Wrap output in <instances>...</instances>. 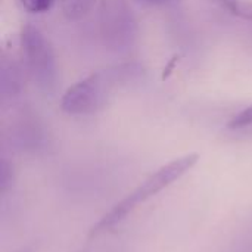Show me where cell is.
Segmentation results:
<instances>
[{"label": "cell", "instance_id": "obj_4", "mask_svg": "<svg viewBox=\"0 0 252 252\" xmlns=\"http://www.w3.org/2000/svg\"><path fill=\"white\" fill-rule=\"evenodd\" d=\"M97 0H61V10L69 21L86 18L96 6Z\"/></svg>", "mask_w": 252, "mask_h": 252}, {"label": "cell", "instance_id": "obj_5", "mask_svg": "<svg viewBox=\"0 0 252 252\" xmlns=\"http://www.w3.org/2000/svg\"><path fill=\"white\" fill-rule=\"evenodd\" d=\"M213 1L238 18L252 21V3L241 1V0H213Z\"/></svg>", "mask_w": 252, "mask_h": 252}, {"label": "cell", "instance_id": "obj_8", "mask_svg": "<svg viewBox=\"0 0 252 252\" xmlns=\"http://www.w3.org/2000/svg\"><path fill=\"white\" fill-rule=\"evenodd\" d=\"M179 62V56H174L167 65H165V68H164V72H162V80L164 78H168L170 77V74L174 71V66H176V63Z\"/></svg>", "mask_w": 252, "mask_h": 252}, {"label": "cell", "instance_id": "obj_6", "mask_svg": "<svg viewBox=\"0 0 252 252\" xmlns=\"http://www.w3.org/2000/svg\"><path fill=\"white\" fill-rule=\"evenodd\" d=\"M248 127H252V105L242 109L227 123V128L230 130H244Z\"/></svg>", "mask_w": 252, "mask_h": 252}, {"label": "cell", "instance_id": "obj_9", "mask_svg": "<svg viewBox=\"0 0 252 252\" xmlns=\"http://www.w3.org/2000/svg\"><path fill=\"white\" fill-rule=\"evenodd\" d=\"M154 3H159V4H171V3H177L180 0H151Z\"/></svg>", "mask_w": 252, "mask_h": 252}, {"label": "cell", "instance_id": "obj_3", "mask_svg": "<svg viewBox=\"0 0 252 252\" xmlns=\"http://www.w3.org/2000/svg\"><path fill=\"white\" fill-rule=\"evenodd\" d=\"M21 50L32 77L41 83H49L55 72V56L44 34L34 25H25L21 31Z\"/></svg>", "mask_w": 252, "mask_h": 252}, {"label": "cell", "instance_id": "obj_2", "mask_svg": "<svg viewBox=\"0 0 252 252\" xmlns=\"http://www.w3.org/2000/svg\"><path fill=\"white\" fill-rule=\"evenodd\" d=\"M108 77L105 72H93L65 90L61 97V109L68 115H90L100 109L106 99Z\"/></svg>", "mask_w": 252, "mask_h": 252}, {"label": "cell", "instance_id": "obj_1", "mask_svg": "<svg viewBox=\"0 0 252 252\" xmlns=\"http://www.w3.org/2000/svg\"><path fill=\"white\" fill-rule=\"evenodd\" d=\"M199 161L198 154H186L183 157H179L157 171H154L140 186H137L131 193H128L126 198H123L120 202H117L109 213H106L90 230V238H94L100 233H105L106 230L115 227L121 221L126 220V217L137 208V205L146 202L148 199L157 196L167 188H170L173 183L179 182L186 173H189L196 162Z\"/></svg>", "mask_w": 252, "mask_h": 252}, {"label": "cell", "instance_id": "obj_7", "mask_svg": "<svg viewBox=\"0 0 252 252\" xmlns=\"http://www.w3.org/2000/svg\"><path fill=\"white\" fill-rule=\"evenodd\" d=\"M18 1L25 10L31 13H43L52 7L55 0H18Z\"/></svg>", "mask_w": 252, "mask_h": 252}]
</instances>
